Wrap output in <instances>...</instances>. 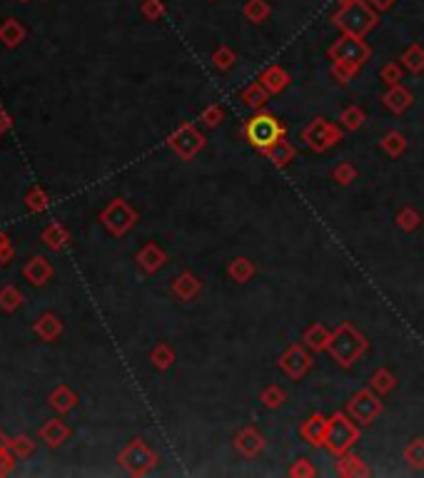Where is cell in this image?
<instances>
[{
	"mask_svg": "<svg viewBox=\"0 0 424 478\" xmlns=\"http://www.w3.org/2000/svg\"><path fill=\"white\" fill-rule=\"evenodd\" d=\"M332 23L344 30L347 35H359L364 38L374 26H377V11L369 6L367 0H349V3H342L337 13L332 16Z\"/></svg>",
	"mask_w": 424,
	"mask_h": 478,
	"instance_id": "1",
	"label": "cell"
},
{
	"mask_svg": "<svg viewBox=\"0 0 424 478\" xmlns=\"http://www.w3.org/2000/svg\"><path fill=\"white\" fill-rule=\"evenodd\" d=\"M327 349L335 356V362L342 364V367H349V364H354L364 354L367 344H364V336H359L352 326L344 324L335 334H330Z\"/></svg>",
	"mask_w": 424,
	"mask_h": 478,
	"instance_id": "2",
	"label": "cell"
},
{
	"mask_svg": "<svg viewBox=\"0 0 424 478\" xmlns=\"http://www.w3.org/2000/svg\"><path fill=\"white\" fill-rule=\"evenodd\" d=\"M330 57H332L335 62H339V65H347L352 67V70H357L369 57V48L359 35H347V33H344V35L330 48Z\"/></svg>",
	"mask_w": 424,
	"mask_h": 478,
	"instance_id": "3",
	"label": "cell"
},
{
	"mask_svg": "<svg viewBox=\"0 0 424 478\" xmlns=\"http://www.w3.org/2000/svg\"><path fill=\"white\" fill-rule=\"evenodd\" d=\"M282 135H285V128L272 115H255L247 123V138L255 148H272L275 143H280Z\"/></svg>",
	"mask_w": 424,
	"mask_h": 478,
	"instance_id": "4",
	"label": "cell"
},
{
	"mask_svg": "<svg viewBox=\"0 0 424 478\" xmlns=\"http://www.w3.org/2000/svg\"><path fill=\"white\" fill-rule=\"evenodd\" d=\"M357 428H354L352 421H347V418L342 416V413H337V416L330 418L327 423V433H325V446L330 448V451L335 453H344L352 448V443L357 441Z\"/></svg>",
	"mask_w": 424,
	"mask_h": 478,
	"instance_id": "5",
	"label": "cell"
},
{
	"mask_svg": "<svg viewBox=\"0 0 424 478\" xmlns=\"http://www.w3.org/2000/svg\"><path fill=\"white\" fill-rule=\"evenodd\" d=\"M347 411H349V416H352L354 421L372 423L374 418L379 416V411H382V401H379V399L374 396L372 391H359V394H354V396H352Z\"/></svg>",
	"mask_w": 424,
	"mask_h": 478,
	"instance_id": "6",
	"label": "cell"
},
{
	"mask_svg": "<svg viewBox=\"0 0 424 478\" xmlns=\"http://www.w3.org/2000/svg\"><path fill=\"white\" fill-rule=\"evenodd\" d=\"M305 140L315 150H322V148H327V145H332L335 140H337V133H335V130L330 128V125L325 123V120H315V123H312L310 128H307Z\"/></svg>",
	"mask_w": 424,
	"mask_h": 478,
	"instance_id": "7",
	"label": "cell"
},
{
	"mask_svg": "<svg viewBox=\"0 0 424 478\" xmlns=\"http://www.w3.org/2000/svg\"><path fill=\"white\" fill-rule=\"evenodd\" d=\"M327 418L322 416V413H315V416H310L305 423H302L300 433L302 438H305L307 443H312V446H320V443H325V433H327Z\"/></svg>",
	"mask_w": 424,
	"mask_h": 478,
	"instance_id": "8",
	"label": "cell"
},
{
	"mask_svg": "<svg viewBox=\"0 0 424 478\" xmlns=\"http://www.w3.org/2000/svg\"><path fill=\"white\" fill-rule=\"evenodd\" d=\"M170 143H173V148L178 150V152L183 155V157H192V155L197 152L200 148H202L205 140L200 138V135L195 133L192 128H183L173 140H170Z\"/></svg>",
	"mask_w": 424,
	"mask_h": 478,
	"instance_id": "9",
	"label": "cell"
},
{
	"mask_svg": "<svg viewBox=\"0 0 424 478\" xmlns=\"http://www.w3.org/2000/svg\"><path fill=\"white\" fill-rule=\"evenodd\" d=\"M282 369H285L290 377H302V374L310 369V359H307V354L300 349V346H292L290 351H287L285 356H282Z\"/></svg>",
	"mask_w": 424,
	"mask_h": 478,
	"instance_id": "10",
	"label": "cell"
},
{
	"mask_svg": "<svg viewBox=\"0 0 424 478\" xmlns=\"http://www.w3.org/2000/svg\"><path fill=\"white\" fill-rule=\"evenodd\" d=\"M153 461H155V456L143 446V443H133V446L128 448V453H125V463H128V466L133 468L135 473L150 468V466H153Z\"/></svg>",
	"mask_w": 424,
	"mask_h": 478,
	"instance_id": "11",
	"label": "cell"
},
{
	"mask_svg": "<svg viewBox=\"0 0 424 478\" xmlns=\"http://www.w3.org/2000/svg\"><path fill=\"white\" fill-rule=\"evenodd\" d=\"M235 446H237V451L245 453V456H255V453L262 451L265 441H262V436L255 431V428H245L242 433H237Z\"/></svg>",
	"mask_w": 424,
	"mask_h": 478,
	"instance_id": "12",
	"label": "cell"
},
{
	"mask_svg": "<svg viewBox=\"0 0 424 478\" xmlns=\"http://www.w3.org/2000/svg\"><path fill=\"white\" fill-rule=\"evenodd\" d=\"M384 102H387V107L392 112H402V110H407V107L412 105V95H409V92L404 90L402 85H394L392 90L384 95Z\"/></svg>",
	"mask_w": 424,
	"mask_h": 478,
	"instance_id": "13",
	"label": "cell"
},
{
	"mask_svg": "<svg viewBox=\"0 0 424 478\" xmlns=\"http://www.w3.org/2000/svg\"><path fill=\"white\" fill-rule=\"evenodd\" d=\"M337 473L339 476H364V473H367V466H364L359 458L344 456V458H339V463H337Z\"/></svg>",
	"mask_w": 424,
	"mask_h": 478,
	"instance_id": "14",
	"label": "cell"
},
{
	"mask_svg": "<svg viewBox=\"0 0 424 478\" xmlns=\"http://www.w3.org/2000/svg\"><path fill=\"white\" fill-rule=\"evenodd\" d=\"M267 16H270V6H267V0H247V6H245L247 21L262 23Z\"/></svg>",
	"mask_w": 424,
	"mask_h": 478,
	"instance_id": "15",
	"label": "cell"
},
{
	"mask_svg": "<svg viewBox=\"0 0 424 478\" xmlns=\"http://www.w3.org/2000/svg\"><path fill=\"white\" fill-rule=\"evenodd\" d=\"M402 62H404V67L407 70H412V72H422L424 70V50L419 45H412L409 48L407 52L402 55Z\"/></svg>",
	"mask_w": 424,
	"mask_h": 478,
	"instance_id": "16",
	"label": "cell"
},
{
	"mask_svg": "<svg viewBox=\"0 0 424 478\" xmlns=\"http://www.w3.org/2000/svg\"><path fill=\"white\" fill-rule=\"evenodd\" d=\"M404 456H407V463L412 468H424V441L422 438H414V441L407 446V451H404Z\"/></svg>",
	"mask_w": 424,
	"mask_h": 478,
	"instance_id": "17",
	"label": "cell"
},
{
	"mask_svg": "<svg viewBox=\"0 0 424 478\" xmlns=\"http://www.w3.org/2000/svg\"><path fill=\"white\" fill-rule=\"evenodd\" d=\"M267 155H270V160L275 165H287L292 160V155H295V150L287 143H275L272 148H267Z\"/></svg>",
	"mask_w": 424,
	"mask_h": 478,
	"instance_id": "18",
	"label": "cell"
},
{
	"mask_svg": "<svg viewBox=\"0 0 424 478\" xmlns=\"http://www.w3.org/2000/svg\"><path fill=\"white\" fill-rule=\"evenodd\" d=\"M262 82H265L267 87H270L272 92L282 90V87L287 85V75L282 72V67H270V70L262 75Z\"/></svg>",
	"mask_w": 424,
	"mask_h": 478,
	"instance_id": "19",
	"label": "cell"
},
{
	"mask_svg": "<svg viewBox=\"0 0 424 478\" xmlns=\"http://www.w3.org/2000/svg\"><path fill=\"white\" fill-rule=\"evenodd\" d=\"M305 339H307V344H310L312 349H322V346H327L330 334H327V331H325L320 324H315L310 331H307V336H305Z\"/></svg>",
	"mask_w": 424,
	"mask_h": 478,
	"instance_id": "20",
	"label": "cell"
},
{
	"mask_svg": "<svg viewBox=\"0 0 424 478\" xmlns=\"http://www.w3.org/2000/svg\"><path fill=\"white\" fill-rule=\"evenodd\" d=\"M197 289H200V282L195 279L192 274H183L178 282H175V291H178L180 296H192Z\"/></svg>",
	"mask_w": 424,
	"mask_h": 478,
	"instance_id": "21",
	"label": "cell"
},
{
	"mask_svg": "<svg viewBox=\"0 0 424 478\" xmlns=\"http://www.w3.org/2000/svg\"><path fill=\"white\" fill-rule=\"evenodd\" d=\"M382 148L387 150L389 155H399L404 150V138L399 133H389L387 138H384V143H382Z\"/></svg>",
	"mask_w": 424,
	"mask_h": 478,
	"instance_id": "22",
	"label": "cell"
},
{
	"mask_svg": "<svg viewBox=\"0 0 424 478\" xmlns=\"http://www.w3.org/2000/svg\"><path fill=\"white\" fill-rule=\"evenodd\" d=\"M230 272H232V277H235L237 282H245L247 277L252 274V265L247 260H235V262H232V267H230Z\"/></svg>",
	"mask_w": 424,
	"mask_h": 478,
	"instance_id": "23",
	"label": "cell"
},
{
	"mask_svg": "<svg viewBox=\"0 0 424 478\" xmlns=\"http://www.w3.org/2000/svg\"><path fill=\"white\" fill-rule=\"evenodd\" d=\"M372 387L379 389V391H389V389L394 387V382H392V377H389L387 372H377V374H374V379H372Z\"/></svg>",
	"mask_w": 424,
	"mask_h": 478,
	"instance_id": "24",
	"label": "cell"
},
{
	"mask_svg": "<svg viewBox=\"0 0 424 478\" xmlns=\"http://www.w3.org/2000/svg\"><path fill=\"white\" fill-rule=\"evenodd\" d=\"M362 120H364V115H362V112H359V110H354V107H352V110H347V112H344V115H342V123L347 125L349 130L357 128V125L362 123Z\"/></svg>",
	"mask_w": 424,
	"mask_h": 478,
	"instance_id": "25",
	"label": "cell"
},
{
	"mask_svg": "<svg viewBox=\"0 0 424 478\" xmlns=\"http://www.w3.org/2000/svg\"><path fill=\"white\" fill-rule=\"evenodd\" d=\"M215 65L217 67H230L232 65V52L227 50V48H222V50L215 52Z\"/></svg>",
	"mask_w": 424,
	"mask_h": 478,
	"instance_id": "26",
	"label": "cell"
},
{
	"mask_svg": "<svg viewBox=\"0 0 424 478\" xmlns=\"http://www.w3.org/2000/svg\"><path fill=\"white\" fill-rule=\"evenodd\" d=\"M399 227H404V229H412L414 224H417V214L414 212H409V209H404V212H399Z\"/></svg>",
	"mask_w": 424,
	"mask_h": 478,
	"instance_id": "27",
	"label": "cell"
},
{
	"mask_svg": "<svg viewBox=\"0 0 424 478\" xmlns=\"http://www.w3.org/2000/svg\"><path fill=\"white\" fill-rule=\"evenodd\" d=\"M262 399H265L267 406H277V404L282 401V394L277 391V389H270V391H265V396H262Z\"/></svg>",
	"mask_w": 424,
	"mask_h": 478,
	"instance_id": "28",
	"label": "cell"
},
{
	"mask_svg": "<svg viewBox=\"0 0 424 478\" xmlns=\"http://www.w3.org/2000/svg\"><path fill=\"white\" fill-rule=\"evenodd\" d=\"M382 80H387V82H397V80H399V67H397V65L384 67V70H382Z\"/></svg>",
	"mask_w": 424,
	"mask_h": 478,
	"instance_id": "29",
	"label": "cell"
},
{
	"mask_svg": "<svg viewBox=\"0 0 424 478\" xmlns=\"http://www.w3.org/2000/svg\"><path fill=\"white\" fill-rule=\"evenodd\" d=\"M367 3L374 8V11H382L384 13V11H389V8H392L397 0H367Z\"/></svg>",
	"mask_w": 424,
	"mask_h": 478,
	"instance_id": "30",
	"label": "cell"
},
{
	"mask_svg": "<svg viewBox=\"0 0 424 478\" xmlns=\"http://www.w3.org/2000/svg\"><path fill=\"white\" fill-rule=\"evenodd\" d=\"M247 100H250V105L260 107L262 102H265V92H260V90H250V92H247Z\"/></svg>",
	"mask_w": 424,
	"mask_h": 478,
	"instance_id": "31",
	"label": "cell"
},
{
	"mask_svg": "<svg viewBox=\"0 0 424 478\" xmlns=\"http://www.w3.org/2000/svg\"><path fill=\"white\" fill-rule=\"evenodd\" d=\"M335 174H337L339 182H347V179H352V174H354V172H352V167H349V165H344V167H339Z\"/></svg>",
	"mask_w": 424,
	"mask_h": 478,
	"instance_id": "32",
	"label": "cell"
},
{
	"mask_svg": "<svg viewBox=\"0 0 424 478\" xmlns=\"http://www.w3.org/2000/svg\"><path fill=\"white\" fill-rule=\"evenodd\" d=\"M292 473H295V476H297V473H307V476H312V473H315V471H312V468L305 463V458H302V463H300V466L292 468Z\"/></svg>",
	"mask_w": 424,
	"mask_h": 478,
	"instance_id": "33",
	"label": "cell"
},
{
	"mask_svg": "<svg viewBox=\"0 0 424 478\" xmlns=\"http://www.w3.org/2000/svg\"><path fill=\"white\" fill-rule=\"evenodd\" d=\"M217 117H220V112H217V110H210V112H205V120H210L207 125H217V123H215Z\"/></svg>",
	"mask_w": 424,
	"mask_h": 478,
	"instance_id": "34",
	"label": "cell"
},
{
	"mask_svg": "<svg viewBox=\"0 0 424 478\" xmlns=\"http://www.w3.org/2000/svg\"><path fill=\"white\" fill-rule=\"evenodd\" d=\"M337 3H349V0H337Z\"/></svg>",
	"mask_w": 424,
	"mask_h": 478,
	"instance_id": "35",
	"label": "cell"
}]
</instances>
